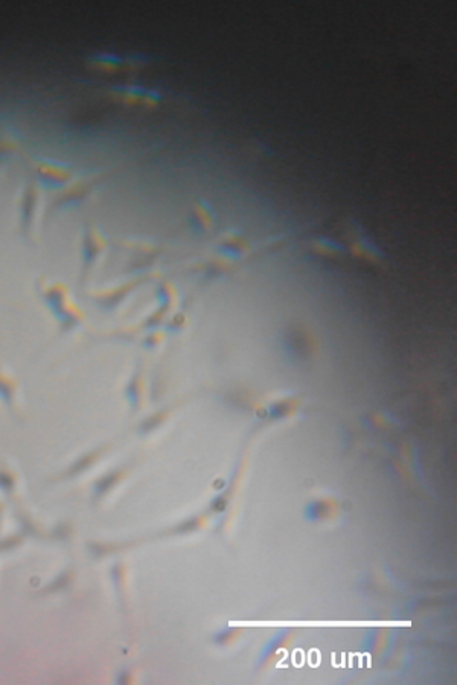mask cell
Instances as JSON below:
<instances>
[{
  "instance_id": "cell-1",
  "label": "cell",
  "mask_w": 457,
  "mask_h": 685,
  "mask_svg": "<svg viewBox=\"0 0 457 685\" xmlns=\"http://www.w3.org/2000/svg\"><path fill=\"white\" fill-rule=\"evenodd\" d=\"M122 88H117L119 93L128 103L133 104H145V105H156L161 103V93L145 88L141 86H121Z\"/></svg>"
}]
</instances>
